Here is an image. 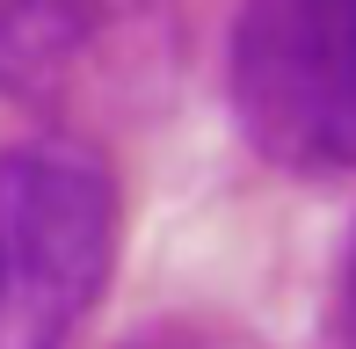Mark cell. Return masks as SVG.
I'll use <instances>...</instances> for the list:
<instances>
[{
  "mask_svg": "<svg viewBox=\"0 0 356 349\" xmlns=\"http://www.w3.org/2000/svg\"><path fill=\"white\" fill-rule=\"evenodd\" d=\"M334 335H342V349H356V226L342 247V277H334Z\"/></svg>",
  "mask_w": 356,
  "mask_h": 349,
  "instance_id": "5",
  "label": "cell"
},
{
  "mask_svg": "<svg viewBox=\"0 0 356 349\" xmlns=\"http://www.w3.org/2000/svg\"><path fill=\"white\" fill-rule=\"evenodd\" d=\"M124 349H254L240 327H211V320H160V327H138Z\"/></svg>",
  "mask_w": 356,
  "mask_h": 349,
  "instance_id": "4",
  "label": "cell"
},
{
  "mask_svg": "<svg viewBox=\"0 0 356 349\" xmlns=\"http://www.w3.org/2000/svg\"><path fill=\"white\" fill-rule=\"evenodd\" d=\"M0 88L58 138L138 131L182 88V0H8Z\"/></svg>",
  "mask_w": 356,
  "mask_h": 349,
  "instance_id": "1",
  "label": "cell"
},
{
  "mask_svg": "<svg viewBox=\"0 0 356 349\" xmlns=\"http://www.w3.org/2000/svg\"><path fill=\"white\" fill-rule=\"evenodd\" d=\"M225 109L277 174H356V0H248L225 37Z\"/></svg>",
  "mask_w": 356,
  "mask_h": 349,
  "instance_id": "3",
  "label": "cell"
},
{
  "mask_svg": "<svg viewBox=\"0 0 356 349\" xmlns=\"http://www.w3.org/2000/svg\"><path fill=\"white\" fill-rule=\"evenodd\" d=\"M117 269L102 146L29 131L0 153V349H73Z\"/></svg>",
  "mask_w": 356,
  "mask_h": 349,
  "instance_id": "2",
  "label": "cell"
}]
</instances>
